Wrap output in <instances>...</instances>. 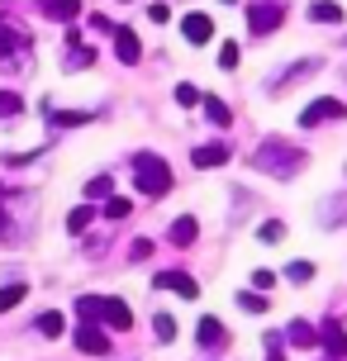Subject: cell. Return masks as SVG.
<instances>
[{"instance_id":"1","label":"cell","mask_w":347,"mask_h":361,"mask_svg":"<svg viewBox=\"0 0 347 361\" xmlns=\"http://www.w3.org/2000/svg\"><path fill=\"white\" fill-rule=\"evenodd\" d=\"M252 166H257V171H272V176H281V180H291V176L305 171V147L286 143V138H272V143L257 147Z\"/></svg>"},{"instance_id":"2","label":"cell","mask_w":347,"mask_h":361,"mask_svg":"<svg viewBox=\"0 0 347 361\" xmlns=\"http://www.w3.org/2000/svg\"><path fill=\"white\" fill-rule=\"evenodd\" d=\"M76 319H91V324H105V328H133V314H128L124 300H110V295H81L76 300Z\"/></svg>"},{"instance_id":"3","label":"cell","mask_w":347,"mask_h":361,"mask_svg":"<svg viewBox=\"0 0 347 361\" xmlns=\"http://www.w3.org/2000/svg\"><path fill=\"white\" fill-rule=\"evenodd\" d=\"M133 185H138V195H152L162 200L171 190V166L162 157H152V152H138L133 157Z\"/></svg>"},{"instance_id":"4","label":"cell","mask_w":347,"mask_h":361,"mask_svg":"<svg viewBox=\"0 0 347 361\" xmlns=\"http://www.w3.org/2000/svg\"><path fill=\"white\" fill-rule=\"evenodd\" d=\"M19 62H29V34L0 15V67H19Z\"/></svg>"},{"instance_id":"5","label":"cell","mask_w":347,"mask_h":361,"mask_svg":"<svg viewBox=\"0 0 347 361\" xmlns=\"http://www.w3.org/2000/svg\"><path fill=\"white\" fill-rule=\"evenodd\" d=\"M281 19H286V10H281L276 0H252V5H248V29H252L257 38H267L272 29H281Z\"/></svg>"},{"instance_id":"6","label":"cell","mask_w":347,"mask_h":361,"mask_svg":"<svg viewBox=\"0 0 347 361\" xmlns=\"http://www.w3.org/2000/svg\"><path fill=\"white\" fill-rule=\"evenodd\" d=\"M333 119H347V105H343V100H333V95H324V100H310V105L300 109V124H305V128L333 124Z\"/></svg>"},{"instance_id":"7","label":"cell","mask_w":347,"mask_h":361,"mask_svg":"<svg viewBox=\"0 0 347 361\" xmlns=\"http://www.w3.org/2000/svg\"><path fill=\"white\" fill-rule=\"evenodd\" d=\"M76 347H81V352H91V357H105V352H110V333H105V324L76 319Z\"/></svg>"},{"instance_id":"8","label":"cell","mask_w":347,"mask_h":361,"mask_svg":"<svg viewBox=\"0 0 347 361\" xmlns=\"http://www.w3.org/2000/svg\"><path fill=\"white\" fill-rule=\"evenodd\" d=\"M152 286L176 290L181 300H195V295H200V286H195V276H185V271H157V281H152Z\"/></svg>"},{"instance_id":"9","label":"cell","mask_w":347,"mask_h":361,"mask_svg":"<svg viewBox=\"0 0 347 361\" xmlns=\"http://www.w3.org/2000/svg\"><path fill=\"white\" fill-rule=\"evenodd\" d=\"M38 10L57 24H76L81 19V0H38Z\"/></svg>"},{"instance_id":"10","label":"cell","mask_w":347,"mask_h":361,"mask_svg":"<svg viewBox=\"0 0 347 361\" xmlns=\"http://www.w3.org/2000/svg\"><path fill=\"white\" fill-rule=\"evenodd\" d=\"M181 34L200 48V43H209V38H214V19H209V15H185L181 19Z\"/></svg>"},{"instance_id":"11","label":"cell","mask_w":347,"mask_h":361,"mask_svg":"<svg viewBox=\"0 0 347 361\" xmlns=\"http://www.w3.org/2000/svg\"><path fill=\"white\" fill-rule=\"evenodd\" d=\"M190 162L200 166V171H214V166L229 162V147H224V143H205V147H195V152H190Z\"/></svg>"},{"instance_id":"12","label":"cell","mask_w":347,"mask_h":361,"mask_svg":"<svg viewBox=\"0 0 347 361\" xmlns=\"http://www.w3.org/2000/svg\"><path fill=\"white\" fill-rule=\"evenodd\" d=\"M224 338H229V333H224V324L214 314H205L200 324H195V343L200 347H224Z\"/></svg>"},{"instance_id":"13","label":"cell","mask_w":347,"mask_h":361,"mask_svg":"<svg viewBox=\"0 0 347 361\" xmlns=\"http://www.w3.org/2000/svg\"><path fill=\"white\" fill-rule=\"evenodd\" d=\"M319 347H324L329 357H347V333H343V328H338V324L329 319V324L319 328Z\"/></svg>"},{"instance_id":"14","label":"cell","mask_w":347,"mask_h":361,"mask_svg":"<svg viewBox=\"0 0 347 361\" xmlns=\"http://www.w3.org/2000/svg\"><path fill=\"white\" fill-rule=\"evenodd\" d=\"M114 53H119V62H128V67H133V62L143 57V48H138V34H133V29H114Z\"/></svg>"},{"instance_id":"15","label":"cell","mask_w":347,"mask_h":361,"mask_svg":"<svg viewBox=\"0 0 347 361\" xmlns=\"http://www.w3.org/2000/svg\"><path fill=\"white\" fill-rule=\"evenodd\" d=\"M195 233H200V224H195V214H181L176 219V224H171V243H176V247H190V243H195Z\"/></svg>"},{"instance_id":"16","label":"cell","mask_w":347,"mask_h":361,"mask_svg":"<svg viewBox=\"0 0 347 361\" xmlns=\"http://www.w3.org/2000/svg\"><path fill=\"white\" fill-rule=\"evenodd\" d=\"M310 19H314V24H343V5H333V0H314Z\"/></svg>"},{"instance_id":"17","label":"cell","mask_w":347,"mask_h":361,"mask_svg":"<svg viewBox=\"0 0 347 361\" xmlns=\"http://www.w3.org/2000/svg\"><path fill=\"white\" fill-rule=\"evenodd\" d=\"M200 105H205V119H209L214 128H229V124H233V114H229V105H224V100H214V95H205Z\"/></svg>"},{"instance_id":"18","label":"cell","mask_w":347,"mask_h":361,"mask_svg":"<svg viewBox=\"0 0 347 361\" xmlns=\"http://www.w3.org/2000/svg\"><path fill=\"white\" fill-rule=\"evenodd\" d=\"M286 338H291L295 347H319V328H310L305 319H295V324L286 328Z\"/></svg>"},{"instance_id":"19","label":"cell","mask_w":347,"mask_h":361,"mask_svg":"<svg viewBox=\"0 0 347 361\" xmlns=\"http://www.w3.org/2000/svg\"><path fill=\"white\" fill-rule=\"evenodd\" d=\"M91 219H95L91 204H76L72 214H67V228H72V233H81V228H91Z\"/></svg>"},{"instance_id":"20","label":"cell","mask_w":347,"mask_h":361,"mask_svg":"<svg viewBox=\"0 0 347 361\" xmlns=\"http://www.w3.org/2000/svg\"><path fill=\"white\" fill-rule=\"evenodd\" d=\"M24 295H29V286H19V281H15V286H5V290H0V314L15 309V305H24Z\"/></svg>"},{"instance_id":"21","label":"cell","mask_w":347,"mask_h":361,"mask_svg":"<svg viewBox=\"0 0 347 361\" xmlns=\"http://www.w3.org/2000/svg\"><path fill=\"white\" fill-rule=\"evenodd\" d=\"M314 271H319L314 262H291V267H286V276H291L295 286H310V281H314Z\"/></svg>"},{"instance_id":"22","label":"cell","mask_w":347,"mask_h":361,"mask_svg":"<svg viewBox=\"0 0 347 361\" xmlns=\"http://www.w3.org/2000/svg\"><path fill=\"white\" fill-rule=\"evenodd\" d=\"M19 109H24V100H19L15 90H0V124H5V119H15Z\"/></svg>"},{"instance_id":"23","label":"cell","mask_w":347,"mask_h":361,"mask_svg":"<svg viewBox=\"0 0 347 361\" xmlns=\"http://www.w3.org/2000/svg\"><path fill=\"white\" fill-rule=\"evenodd\" d=\"M38 333H43V338H62V314H53V309H48V314L38 319Z\"/></svg>"},{"instance_id":"24","label":"cell","mask_w":347,"mask_h":361,"mask_svg":"<svg viewBox=\"0 0 347 361\" xmlns=\"http://www.w3.org/2000/svg\"><path fill=\"white\" fill-rule=\"evenodd\" d=\"M257 238H262V243H281V238H286V224H281V219H267V224L257 228Z\"/></svg>"},{"instance_id":"25","label":"cell","mask_w":347,"mask_h":361,"mask_svg":"<svg viewBox=\"0 0 347 361\" xmlns=\"http://www.w3.org/2000/svg\"><path fill=\"white\" fill-rule=\"evenodd\" d=\"M152 333H157L162 343H171V338H176V319H171V314H157V319H152Z\"/></svg>"},{"instance_id":"26","label":"cell","mask_w":347,"mask_h":361,"mask_svg":"<svg viewBox=\"0 0 347 361\" xmlns=\"http://www.w3.org/2000/svg\"><path fill=\"white\" fill-rule=\"evenodd\" d=\"M110 176H95V180H86V200H110Z\"/></svg>"},{"instance_id":"27","label":"cell","mask_w":347,"mask_h":361,"mask_svg":"<svg viewBox=\"0 0 347 361\" xmlns=\"http://www.w3.org/2000/svg\"><path fill=\"white\" fill-rule=\"evenodd\" d=\"M238 305L248 309V314H262V309H267V300H262V290H243V295H238Z\"/></svg>"},{"instance_id":"28","label":"cell","mask_w":347,"mask_h":361,"mask_svg":"<svg viewBox=\"0 0 347 361\" xmlns=\"http://www.w3.org/2000/svg\"><path fill=\"white\" fill-rule=\"evenodd\" d=\"M200 100H205V95H200L195 86H190V81H181V86H176V105L190 109V105H200Z\"/></svg>"},{"instance_id":"29","label":"cell","mask_w":347,"mask_h":361,"mask_svg":"<svg viewBox=\"0 0 347 361\" xmlns=\"http://www.w3.org/2000/svg\"><path fill=\"white\" fill-rule=\"evenodd\" d=\"M238 57H243V48H238V43H224V48H219V67H224V72H233Z\"/></svg>"},{"instance_id":"30","label":"cell","mask_w":347,"mask_h":361,"mask_svg":"<svg viewBox=\"0 0 347 361\" xmlns=\"http://www.w3.org/2000/svg\"><path fill=\"white\" fill-rule=\"evenodd\" d=\"M105 219H128V200H105Z\"/></svg>"},{"instance_id":"31","label":"cell","mask_w":347,"mask_h":361,"mask_svg":"<svg viewBox=\"0 0 347 361\" xmlns=\"http://www.w3.org/2000/svg\"><path fill=\"white\" fill-rule=\"evenodd\" d=\"M53 119H57L62 128H76V124H86V114H76V109H57Z\"/></svg>"},{"instance_id":"32","label":"cell","mask_w":347,"mask_h":361,"mask_svg":"<svg viewBox=\"0 0 347 361\" xmlns=\"http://www.w3.org/2000/svg\"><path fill=\"white\" fill-rule=\"evenodd\" d=\"M276 286V271H252V290H272Z\"/></svg>"},{"instance_id":"33","label":"cell","mask_w":347,"mask_h":361,"mask_svg":"<svg viewBox=\"0 0 347 361\" xmlns=\"http://www.w3.org/2000/svg\"><path fill=\"white\" fill-rule=\"evenodd\" d=\"M147 252H152V243H147V238H138V243H133V247H128V257H133V262H143Z\"/></svg>"},{"instance_id":"34","label":"cell","mask_w":347,"mask_h":361,"mask_svg":"<svg viewBox=\"0 0 347 361\" xmlns=\"http://www.w3.org/2000/svg\"><path fill=\"white\" fill-rule=\"evenodd\" d=\"M147 19H152V24H166L171 10H166V5H147Z\"/></svg>"},{"instance_id":"35","label":"cell","mask_w":347,"mask_h":361,"mask_svg":"<svg viewBox=\"0 0 347 361\" xmlns=\"http://www.w3.org/2000/svg\"><path fill=\"white\" fill-rule=\"evenodd\" d=\"M0 233H5V209H0Z\"/></svg>"}]
</instances>
